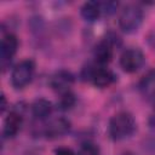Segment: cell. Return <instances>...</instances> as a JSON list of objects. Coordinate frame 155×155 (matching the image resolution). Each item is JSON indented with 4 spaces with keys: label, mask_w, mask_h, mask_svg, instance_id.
<instances>
[{
    "label": "cell",
    "mask_w": 155,
    "mask_h": 155,
    "mask_svg": "<svg viewBox=\"0 0 155 155\" xmlns=\"http://www.w3.org/2000/svg\"><path fill=\"white\" fill-rule=\"evenodd\" d=\"M35 70V64L31 59L21 61L18 64L15 65L11 73V84L15 88H23L25 87L33 79Z\"/></svg>",
    "instance_id": "3"
},
{
    "label": "cell",
    "mask_w": 155,
    "mask_h": 155,
    "mask_svg": "<svg viewBox=\"0 0 155 155\" xmlns=\"http://www.w3.org/2000/svg\"><path fill=\"white\" fill-rule=\"evenodd\" d=\"M70 127H71L70 121L68 119L61 116V117L50 120L45 126L44 133L47 138L54 139V138H59V137L64 136L65 133H68Z\"/></svg>",
    "instance_id": "8"
},
{
    "label": "cell",
    "mask_w": 155,
    "mask_h": 155,
    "mask_svg": "<svg viewBox=\"0 0 155 155\" xmlns=\"http://www.w3.org/2000/svg\"><path fill=\"white\" fill-rule=\"evenodd\" d=\"M113 46L114 44L110 39L99 41L93 50V58L96 63H98L101 67L108 64L113 58Z\"/></svg>",
    "instance_id": "9"
},
{
    "label": "cell",
    "mask_w": 155,
    "mask_h": 155,
    "mask_svg": "<svg viewBox=\"0 0 155 155\" xmlns=\"http://www.w3.org/2000/svg\"><path fill=\"white\" fill-rule=\"evenodd\" d=\"M150 125L154 127L155 126V113L151 115V117H150Z\"/></svg>",
    "instance_id": "18"
},
{
    "label": "cell",
    "mask_w": 155,
    "mask_h": 155,
    "mask_svg": "<svg viewBox=\"0 0 155 155\" xmlns=\"http://www.w3.org/2000/svg\"><path fill=\"white\" fill-rule=\"evenodd\" d=\"M22 124H23V117H22L21 113H18L16 110L10 111L4 121V128H2L4 136L7 138L15 137L19 132Z\"/></svg>",
    "instance_id": "10"
},
{
    "label": "cell",
    "mask_w": 155,
    "mask_h": 155,
    "mask_svg": "<svg viewBox=\"0 0 155 155\" xmlns=\"http://www.w3.org/2000/svg\"><path fill=\"white\" fill-rule=\"evenodd\" d=\"M75 104V96L71 91L61 93L59 101H58V108L61 110H68Z\"/></svg>",
    "instance_id": "13"
},
{
    "label": "cell",
    "mask_w": 155,
    "mask_h": 155,
    "mask_svg": "<svg viewBox=\"0 0 155 155\" xmlns=\"http://www.w3.org/2000/svg\"><path fill=\"white\" fill-rule=\"evenodd\" d=\"M85 71L86 74L84 78L91 80L92 84L99 88L109 87L115 81V74L105 67H87L85 68Z\"/></svg>",
    "instance_id": "5"
},
{
    "label": "cell",
    "mask_w": 155,
    "mask_h": 155,
    "mask_svg": "<svg viewBox=\"0 0 155 155\" xmlns=\"http://www.w3.org/2000/svg\"><path fill=\"white\" fill-rule=\"evenodd\" d=\"M145 62L144 53L136 47H131L125 50L120 56V67L126 73H136L138 71Z\"/></svg>",
    "instance_id": "4"
},
{
    "label": "cell",
    "mask_w": 155,
    "mask_h": 155,
    "mask_svg": "<svg viewBox=\"0 0 155 155\" xmlns=\"http://www.w3.org/2000/svg\"><path fill=\"white\" fill-rule=\"evenodd\" d=\"M52 110H53L52 103L45 98H38L31 104V113H33L34 117H36L39 120H44V119L48 117L51 115Z\"/></svg>",
    "instance_id": "11"
},
{
    "label": "cell",
    "mask_w": 155,
    "mask_h": 155,
    "mask_svg": "<svg viewBox=\"0 0 155 155\" xmlns=\"http://www.w3.org/2000/svg\"><path fill=\"white\" fill-rule=\"evenodd\" d=\"M6 109V97L4 93H1V105H0V111L4 113Z\"/></svg>",
    "instance_id": "17"
},
{
    "label": "cell",
    "mask_w": 155,
    "mask_h": 155,
    "mask_svg": "<svg viewBox=\"0 0 155 155\" xmlns=\"http://www.w3.org/2000/svg\"><path fill=\"white\" fill-rule=\"evenodd\" d=\"M143 10L136 4H127L119 15V27L124 33L131 34L139 29L143 22Z\"/></svg>",
    "instance_id": "2"
},
{
    "label": "cell",
    "mask_w": 155,
    "mask_h": 155,
    "mask_svg": "<svg viewBox=\"0 0 155 155\" xmlns=\"http://www.w3.org/2000/svg\"><path fill=\"white\" fill-rule=\"evenodd\" d=\"M76 155H99V148L92 142H85L80 145Z\"/></svg>",
    "instance_id": "14"
},
{
    "label": "cell",
    "mask_w": 155,
    "mask_h": 155,
    "mask_svg": "<svg viewBox=\"0 0 155 155\" xmlns=\"http://www.w3.org/2000/svg\"><path fill=\"white\" fill-rule=\"evenodd\" d=\"M18 48V39L15 34L7 33L2 36L1 40V48H0V59L1 65L5 67L7 63L11 62L13 56L16 54Z\"/></svg>",
    "instance_id": "7"
},
{
    "label": "cell",
    "mask_w": 155,
    "mask_h": 155,
    "mask_svg": "<svg viewBox=\"0 0 155 155\" xmlns=\"http://www.w3.org/2000/svg\"><path fill=\"white\" fill-rule=\"evenodd\" d=\"M54 155H76L70 148H65V147H59L54 150Z\"/></svg>",
    "instance_id": "16"
},
{
    "label": "cell",
    "mask_w": 155,
    "mask_h": 155,
    "mask_svg": "<svg viewBox=\"0 0 155 155\" xmlns=\"http://www.w3.org/2000/svg\"><path fill=\"white\" fill-rule=\"evenodd\" d=\"M80 13H81V17L87 22L97 21L102 15L101 2L99 1H86V2H84L81 8H80Z\"/></svg>",
    "instance_id": "12"
},
{
    "label": "cell",
    "mask_w": 155,
    "mask_h": 155,
    "mask_svg": "<svg viewBox=\"0 0 155 155\" xmlns=\"http://www.w3.org/2000/svg\"><path fill=\"white\" fill-rule=\"evenodd\" d=\"M74 80L75 78L69 70L61 69V70L54 71L52 76L50 78V86L54 91L59 93H64V92L70 91V87L74 84Z\"/></svg>",
    "instance_id": "6"
},
{
    "label": "cell",
    "mask_w": 155,
    "mask_h": 155,
    "mask_svg": "<svg viewBox=\"0 0 155 155\" xmlns=\"http://www.w3.org/2000/svg\"><path fill=\"white\" fill-rule=\"evenodd\" d=\"M99 2H101L102 13H105V15H113L119 6V2L116 1H99Z\"/></svg>",
    "instance_id": "15"
},
{
    "label": "cell",
    "mask_w": 155,
    "mask_h": 155,
    "mask_svg": "<svg viewBox=\"0 0 155 155\" xmlns=\"http://www.w3.org/2000/svg\"><path fill=\"white\" fill-rule=\"evenodd\" d=\"M136 131V120L127 111H119L109 120L108 132L113 140H122L133 134Z\"/></svg>",
    "instance_id": "1"
},
{
    "label": "cell",
    "mask_w": 155,
    "mask_h": 155,
    "mask_svg": "<svg viewBox=\"0 0 155 155\" xmlns=\"http://www.w3.org/2000/svg\"><path fill=\"white\" fill-rule=\"evenodd\" d=\"M120 155H134V154H132V153H128V151H126V153H122V154H120Z\"/></svg>",
    "instance_id": "19"
}]
</instances>
